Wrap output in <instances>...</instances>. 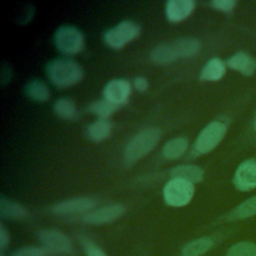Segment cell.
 I'll list each match as a JSON object with an SVG mask.
<instances>
[{
  "mask_svg": "<svg viewBox=\"0 0 256 256\" xmlns=\"http://www.w3.org/2000/svg\"><path fill=\"white\" fill-rule=\"evenodd\" d=\"M10 243V236L7 229L4 227L3 224L0 225V250L3 252Z\"/></svg>",
  "mask_w": 256,
  "mask_h": 256,
  "instance_id": "f1b7e54d",
  "label": "cell"
},
{
  "mask_svg": "<svg viewBox=\"0 0 256 256\" xmlns=\"http://www.w3.org/2000/svg\"><path fill=\"white\" fill-rule=\"evenodd\" d=\"M171 178H180L193 184L199 183L204 177V171L197 165H179L170 171Z\"/></svg>",
  "mask_w": 256,
  "mask_h": 256,
  "instance_id": "e0dca14e",
  "label": "cell"
},
{
  "mask_svg": "<svg viewBox=\"0 0 256 256\" xmlns=\"http://www.w3.org/2000/svg\"><path fill=\"white\" fill-rule=\"evenodd\" d=\"M134 86H135L136 90H138L139 92H144L148 89L149 84H148V81L146 78L139 76L134 79Z\"/></svg>",
  "mask_w": 256,
  "mask_h": 256,
  "instance_id": "f546056e",
  "label": "cell"
},
{
  "mask_svg": "<svg viewBox=\"0 0 256 256\" xmlns=\"http://www.w3.org/2000/svg\"><path fill=\"white\" fill-rule=\"evenodd\" d=\"M140 31V27L137 23L125 20L105 32L104 42L110 48L121 49L136 39L139 36Z\"/></svg>",
  "mask_w": 256,
  "mask_h": 256,
  "instance_id": "52a82bcc",
  "label": "cell"
},
{
  "mask_svg": "<svg viewBox=\"0 0 256 256\" xmlns=\"http://www.w3.org/2000/svg\"><path fill=\"white\" fill-rule=\"evenodd\" d=\"M0 215L9 220H22L27 217L28 211L21 204L5 197L0 198Z\"/></svg>",
  "mask_w": 256,
  "mask_h": 256,
  "instance_id": "2e32d148",
  "label": "cell"
},
{
  "mask_svg": "<svg viewBox=\"0 0 256 256\" xmlns=\"http://www.w3.org/2000/svg\"><path fill=\"white\" fill-rule=\"evenodd\" d=\"M118 108H119L118 105L103 98V99H99L92 102L89 105L88 110L92 114L98 116L99 119L109 120V118L118 110Z\"/></svg>",
  "mask_w": 256,
  "mask_h": 256,
  "instance_id": "603a6c76",
  "label": "cell"
},
{
  "mask_svg": "<svg viewBox=\"0 0 256 256\" xmlns=\"http://www.w3.org/2000/svg\"><path fill=\"white\" fill-rule=\"evenodd\" d=\"M225 73V65L219 58L210 59L200 73L202 81H217L223 77Z\"/></svg>",
  "mask_w": 256,
  "mask_h": 256,
  "instance_id": "ffe728a7",
  "label": "cell"
},
{
  "mask_svg": "<svg viewBox=\"0 0 256 256\" xmlns=\"http://www.w3.org/2000/svg\"><path fill=\"white\" fill-rule=\"evenodd\" d=\"M49 249L44 246H25L15 252L12 256H48Z\"/></svg>",
  "mask_w": 256,
  "mask_h": 256,
  "instance_id": "484cf974",
  "label": "cell"
},
{
  "mask_svg": "<svg viewBox=\"0 0 256 256\" xmlns=\"http://www.w3.org/2000/svg\"><path fill=\"white\" fill-rule=\"evenodd\" d=\"M194 9L193 0H169L165 5V14L170 22L178 23L187 19Z\"/></svg>",
  "mask_w": 256,
  "mask_h": 256,
  "instance_id": "4fadbf2b",
  "label": "cell"
},
{
  "mask_svg": "<svg viewBox=\"0 0 256 256\" xmlns=\"http://www.w3.org/2000/svg\"><path fill=\"white\" fill-rule=\"evenodd\" d=\"M227 64L230 68L237 70L245 75L253 74L255 70V64L252 58L246 53L239 52L228 59Z\"/></svg>",
  "mask_w": 256,
  "mask_h": 256,
  "instance_id": "44dd1931",
  "label": "cell"
},
{
  "mask_svg": "<svg viewBox=\"0 0 256 256\" xmlns=\"http://www.w3.org/2000/svg\"><path fill=\"white\" fill-rule=\"evenodd\" d=\"M57 49L64 55H75L80 53L85 46L84 36L76 27L64 25L57 29L54 36Z\"/></svg>",
  "mask_w": 256,
  "mask_h": 256,
  "instance_id": "5b68a950",
  "label": "cell"
},
{
  "mask_svg": "<svg viewBox=\"0 0 256 256\" xmlns=\"http://www.w3.org/2000/svg\"><path fill=\"white\" fill-rule=\"evenodd\" d=\"M218 237L203 236L189 241L182 249V256H203L215 245Z\"/></svg>",
  "mask_w": 256,
  "mask_h": 256,
  "instance_id": "9a60e30c",
  "label": "cell"
},
{
  "mask_svg": "<svg viewBox=\"0 0 256 256\" xmlns=\"http://www.w3.org/2000/svg\"><path fill=\"white\" fill-rule=\"evenodd\" d=\"M254 128H255V130H256V119H255V124H254Z\"/></svg>",
  "mask_w": 256,
  "mask_h": 256,
  "instance_id": "4dcf8cb0",
  "label": "cell"
},
{
  "mask_svg": "<svg viewBox=\"0 0 256 256\" xmlns=\"http://www.w3.org/2000/svg\"><path fill=\"white\" fill-rule=\"evenodd\" d=\"M47 76L57 87L67 88L79 83L83 78V69L72 59L59 58L47 65Z\"/></svg>",
  "mask_w": 256,
  "mask_h": 256,
  "instance_id": "7a4b0ae2",
  "label": "cell"
},
{
  "mask_svg": "<svg viewBox=\"0 0 256 256\" xmlns=\"http://www.w3.org/2000/svg\"><path fill=\"white\" fill-rule=\"evenodd\" d=\"M200 49V43L192 37H181L170 42H164L155 46L150 59L157 64L171 63L179 58L194 56Z\"/></svg>",
  "mask_w": 256,
  "mask_h": 256,
  "instance_id": "6da1fadb",
  "label": "cell"
},
{
  "mask_svg": "<svg viewBox=\"0 0 256 256\" xmlns=\"http://www.w3.org/2000/svg\"><path fill=\"white\" fill-rule=\"evenodd\" d=\"M25 92L27 96L37 102H45L50 97V91L47 85L37 79L31 80L25 86Z\"/></svg>",
  "mask_w": 256,
  "mask_h": 256,
  "instance_id": "7402d4cb",
  "label": "cell"
},
{
  "mask_svg": "<svg viewBox=\"0 0 256 256\" xmlns=\"http://www.w3.org/2000/svg\"><path fill=\"white\" fill-rule=\"evenodd\" d=\"M256 216V195H253L236 205L221 217L223 222H239Z\"/></svg>",
  "mask_w": 256,
  "mask_h": 256,
  "instance_id": "5bb4252c",
  "label": "cell"
},
{
  "mask_svg": "<svg viewBox=\"0 0 256 256\" xmlns=\"http://www.w3.org/2000/svg\"><path fill=\"white\" fill-rule=\"evenodd\" d=\"M194 193V184L180 178H171L163 188L164 200L172 207L187 205L192 200Z\"/></svg>",
  "mask_w": 256,
  "mask_h": 256,
  "instance_id": "277c9868",
  "label": "cell"
},
{
  "mask_svg": "<svg viewBox=\"0 0 256 256\" xmlns=\"http://www.w3.org/2000/svg\"><path fill=\"white\" fill-rule=\"evenodd\" d=\"M0 256H4V255H3V253H1V254H0Z\"/></svg>",
  "mask_w": 256,
  "mask_h": 256,
  "instance_id": "1f68e13d",
  "label": "cell"
},
{
  "mask_svg": "<svg viewBox=\"0 0 256 256\" xmlns=\"http://www.w3.org/2000/svg\"><path fill=\"white\" fill-rule=\"evenodd\" d=\"M40 242L49 250L58 253H69L72 250L70 239L60 230L57 229H41L37 233Z\"/></svg>",
  "mask_w": 256,
  "mask_h": 256,
  "instance_id": "9c48e42d",
  "label": "cell"
},
{
  "mask_svg": "<svg viewBox=\"0 0 256 256\" xmlns=\"http://www.w3.org/2000/svg\"><path fill=\"white\" fill-rule=\"evenodd\" d=\"M227 126L221 121H212L206 125L194 143V152L197 154H206L212 151L224 138Z\"/></svg>",
  "mask_w": 256,
  "mask_h": 256,
  "instance_id": "8992f818",
  "label": "cell"
},
{
  "mask_svg": "<svg viewBox=\"0 0 256 256\" xmlns=\"http://www.w3.org/2000/svg\"><path fill=\"white\" fill-rule=\"evenodd\" d=\"M126 212V208L122 204H110L98 209L87 212L82 220L90 225H104L120 219Z\"/></svg>",
  "mask_w": 256,
  "mask_h": 256,
  "instance_id": "ba28073f",
  "label": "cell"
},
{
  "mask_svg": "<svg viewBox=\"0 0 256 256\" xmlns=\"http://www.w3.org/2000/svg\"><path fill=\"white\" fill-rule=\"evenodd\" d=\"M188 149V140L186 137L179 136L168 140L162 148V156L168 160H174L182 155Z\"/></svg>",
  "mask_w": 256,
  "mask_h": 256,
  "instance_id": "ac0fdd59",
  "label": "cell"
},
{
  "mask_svg": "<svg viewBox=\"0 0 256 256\" xmlns=\"http://www.w3.org/2000/svg\"><path fill=\"white\" fill-rule=\"evenodd\" d=\"M131 93V85L126 79H113L103 88V97L120 106L125 104Z\"/></svg>",
  "mask_w": 256,
  "mask_h": 256,
  "instance_id": "7c38bea8",
  "label": "cell"
},
{
  "mask_svg": "<svg viewBox=\"0 0 256 256\" xmlns=\"http://www.w3.org/2000/svg\"><path fill=\"white\" fill-rule=\"evenodd\" d=\"M112 132V123L106 119H97L87 126L86 133L90 140L101 142L107 139Z\"/></svg>",
  "mask_w": 256,
  "mask_h": 256,
  "instance_id": "d6986e66",
  "label": "cell"
},
{
  "mask_svg": "<svg viewBox=\"0 0 256 256\" xmlns=\"http://www.w3.org/2000/svg\"><path fill=\"white\" fill-rule=\"evenodd\" d=\"M96 204L95 199L88 196H81L57 202L52 206L51 210L57 215H68L83 212L87 213L92 211Z\"/></svg>",
  "mask_w": 256,
  "mask_h": 256,
  "instance_id": "30bf717a",
  "label": "cell"
},
{
  "mask_svg": "<svg viewBox=\"0 0 256 256\" xmlns=\"http://www.w3.org/2000/svg\"><path fill=\"white\" fill-rule=\"evenodd\" d=\"M235 4L236 2L234 0H213L212 2H210V5L214 9L223 12H230L234 8Z\"/></svg>",
  "mask_w": 256,
  "mask_h": 256,
  "instance_id": "83f0119b",
  "label": "cell"
},
{
  "mask_svg": "<svg viewBox=\"0 0 256 256\" xmlns=\"http://www.w3.org/2000/svg\"><path fill=\"white\" fill-rule=\"evenodd\" d=\"M54 112L64 120H75L78 111L75 104L68 98H60L54 103Z\"/></svg>",
  "mask_w": 256,
  "mask_h": 256,
  "instance_id": "cb8c5ba5",
  "label": "cell"
},
{
  "mask_svg": "<svg viewBox=\"0 0 256 256\" xmlns=\"http://www.w3.org/2000/svg\"><path fill=\"white\" fill-rule=\"evenodd\" d=\"M233 184L237 190L244 192L256 188V160L248 159L238 166L233 177Z\"/></svg>",
  "mask_w": 256,
  "mask_h": 256,
  "instance_id": "8fae6325",
  "label": "cell"
},
{
  "mask_svg": "<svg viewBox=\"0 0 256 256\" xmlns=\"http://www.w3.org/2000/svg\"><path fill=\"white\" fill-rule=\"evenodd\" d=\"M161 130L158 128H145L139 131L127 143L124 150V162L127 166L133 165L147 155L159 142Z\"/></svg>",
  "mask_w": 256,
  "mask_h": 256,
  "instance_id": "3957f363",
  "label": "cell"
},
{
  "mask_svg": "<svg viewBox=\"0 0 256 256\" xmlns=\"http://www.w3.org/2000/svg\"><path fill=\"white\" fill-rule=\"evenodd\" d=\"M224 256H256V242L250 240L238 241L226 250Z\"/></svg>",
  "mask_w": 256,
  "mask_h": 256,
  "instance_id": "d4e9b609",
  "label": "cell"
},
{
  "mask_svg": "<svg viewBox=\"0 0 256 256\" xmlns=\"http://www.w3.org/2000/svg\"><path fill=\"white\" fill-rule=\"evenodd\" d=\"M83 249L86 256H108L99 246L89 240H83Z\"/></svg>",
  "mask_w": 256,
  "mask_h": 256,
  "instance_id": "4316f807",
  "label": "cell"
}]
</instances>
